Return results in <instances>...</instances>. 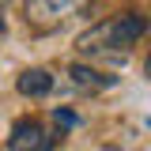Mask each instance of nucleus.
Here are the masks:
<instances>
[{
  "instance_id": "423d86ee",
  "label": "nucleus",
  "mask_w": 151,
  "mask_h": 151,
  "mask_svg": "<svg viewBox=\"0 0 151 151\" xmlns=\"http://www.w3.org/2000/svg\"><path fill=\"white\" fill-rule=\"evenodd\" d=\"M53 125L64 132V129H76V125H79V117H76L72 110H53Z\"/></svg>"
},
{
  "instance_id": "20e7f679",
  "label": "nucleus",
  "mask_w": 151,
  "mask_h": 151,
  "mask_svg": "<svg viewBox=\"0 0 151 151\" xmlns=\"http://www.w3.org/2000/svg\"><path fill=\"white\" fill-rule=\"evenodd\" d=\"M68 83H72V91L98 94V91H106V87H113V83H117V76L98 72V68H87V64H72V68H68Z\"/></svg>"
},
{
  "instance_id": "7ed1b4c3",
  "label": "nucleus",
  "mask_w": 151,
  "mask_h": 151,
  "mask_svg": "<svg viewBox=\"0 0 151 151\" xmlns=\"http://www.w3.org/2000/svg\"><path fill=\"white\" fill-rule=\"evenodd\" d=\"M60 136H64L60 129H45V121H38V117H23L12 125L8 151H53Z\"/></svg>"
},
{
  "instance_id": "0eeeda50",
  "label": "nucleus",
  "mask_w": 151,
  "mask_h": 151,
  "mask_svg": "<svg viewBox=\"0 0 151 151\" xmlns=\"http://www.w3.org/2000/svg\"><path fill=\"white\" fill-rule=\"evenodd\" d=\"M144 68H147V76H151V53H147V64H144Z\"/></svg>"
},
{
  "instance_id": "f03ea898",
  "label": "nucleus",
  "mask_w": 151,
  "mask_h": 151,
  "mask_svg": "<svg viewBox=\"0 0 151 151\" xmlns=\"http://www.w3.org/2000/svg\"><path fill=\"white\" fill-rule=\"evenodd\" d=\"M87 8H91V0H23V15L38 34H53L60 27H68Z\"/></svg>"
},
{
  "instance_id": "6e6552de",
  "label": "nucleus",
  "mask_w": 151,
  "mask_h": 151,
  "mask_svg": "<svg viewBox=\"0 0 151 151\" xmlns=\"http://www.w3.org/2000/svg\"><path fill=\"white\" fill-rule=\"evenodd\" d=\"M0 30H4V23H0Z\"/></svg>"
},
{
  "instance_id": "39448f33",
  "label": "nucleus",
  "mask_w": 151,
  "mask_h": 151,
  "mask_svg": "<svg viewBox=\"0 0 151 151\" xmlns=\"http://www.w3.org/2000/svg\"><path fill=\"white\" fill-rule=\"evenodd\" d=\"M19 94L23 98H45V94L53 91V72H45V68H30V72L19 76Z\"/></svg>"
},
{
  "instance_id": "f257e3e1",
  "label": "nucleus",
  "mask_w": 151,
  "mask_h": 151,
  "mask_svg": "<svg viewBox=\"0 0 151 151\" xmlns=\"http://www.w3.org/2000/svg\"><path fill=\"white\" fill-rule=\"evenodd\" d=\"M147 34V15L140 12H117L106 23H94L91 30H83L76 49L91 60H121L129 57V49Z\"/></svg>"
}]
</instances>
